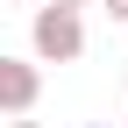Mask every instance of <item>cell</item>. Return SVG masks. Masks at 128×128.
Instances as JSON below:
<instances>
[{
  "mask_svg": "<svg viewBox=\"0 0 128 128\" xmlns=\"http://www.w3.org/2000/svg\"><path fill=\"white\" fill-rule=\"evenodd\" d=\"M28 50H36L43 64H78V57H86V14L43 0V7L28 14Z\"/></svg>",
  "mask_w": 128,
  "mask_h": 128,
  "instance_id": "cell-1",
  "label": "cell"
},
{
  "mask_svg": "<svg viewBox=\"0 0 128 128\" xmlns=\"http://www.w3.org/2000/svg\"><path fill=\"white\" fill-rule=\"evenodd\" d=\"M36 100H43V71L28 57H0V114L7 121H28Z\"/></svg>",
  "mask_w": 128,
  "mask_h": 128,
  "instance_id": "cell-2",
  "label": "cell"
},
{
  "mask_svg": "<svg viewBox=\"0 0 128 128\" xmlns=\"http://www.w3.org/2000/svg\"><path fill=\"white\" fill-rule=\"evenodd\" d=\"M100 7H107V14H114V22H128V0H100Z\"/></svg>",
  "mask_w": 128,
  "mask_h": 128,
  "instance_id": "cell-3",
  "label": "cell"
},
{
  "mask_svg": "<svg viewBox=\"0 0 128 128\" xmlns=\"http://www.w3.org/2000/svg\"><path fill=\"white\" fill-rule=\"evenodd\" d=\"M50 7H71V14H86V7H92V0H50Z\"/></svg>",
  "mask_w": 128,
  "mask_h": 128,
  "instance_id": "cell-4",
  "label": "cell"
},
{
  "mask_svg": "<svg viewBox=\"0 0 128 128\" xmlns=\"http://www.w3.org/2000/svg\"><path fill=\"white\" fill-rule=\"evenodd\" d=\"M7 128H43V121H7Z\"/></svg>",
  "mask_w": 128,
  "mask_h": 128,
  "instance_id": "cell-5",
  "label": "cell"
},
{
  "mask_svg": "<svg viewBox=\"0 0 128 128\" xmlns=\"http://www.w3.org/2000/svg\"><path fill=\"white\" fill-rule=\"evenodd\" d=\"M86 128H100V121H86Z\"/></svg>",
  "mask_w": 128,
  "mask_h": 128,
  "instance_id": "cell-6",
  "label": "cell"
},
{
  "mask_svg": "<svg viewBox=\"0 0 128 128\" xmlns=\"http://www.w3.org/2000/svg\"><path fill=\"white\" fill-rule=\"evenodd\" d=\"M14 7H22V0H14Z\"/></svg>",
  "mask_w": 128,
  "mask_h": 128,
  "instance_id": "cell-7",
  "label": "cell"
}]
</instances>
